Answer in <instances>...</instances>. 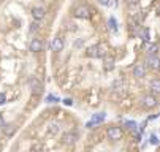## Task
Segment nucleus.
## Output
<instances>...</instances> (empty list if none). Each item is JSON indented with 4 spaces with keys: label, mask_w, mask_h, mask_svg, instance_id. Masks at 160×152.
Wrapping results in <instances>:
<instances>
[{
    "label": "nucleus",
    "mask_w": 160,
    "mask_h": 152,
    "mask_svg": "<svg viewBox=\"0 0 160 152\" xmlns=\"http://www.w3.org/2000/svg\"><path fill=\"white\" fill-rule=\"evenodd\" d=\"M86 54H87L89 57H103L106 54V49L103 46H100V45H94V46L87 48Z\"/></svg>",
    "instance_id": "1"
},
{
    "label": "nucleus",
    "mask_w": 160,
    "mask_h": 152,
    "mask_svg": "<svg viewBox=\"0 0 160 152\" xmlns=\"http://www.w3.org/2000/svg\"><path fill=\"white\" fill-rule=\"evenodd\" d=\"M73 15L78 19H89L90 18V10H89L87 5H78L73 11Z\"/></svg>",
    "instance_id": "2"
},
{
    "label": "nucleus",
    "mask_w": 160,
    "mask_h": 152,
    "mask_svg": "<svg viewBox=\"0 0 160 152\" xmlns=\"http://www.w3.org/2000/svg\"><path fill=\"white\" fill-rule=\"evenodd\" d=\"M29 87H30L32 94H35V95H40L43 92V84H41V81L38 78H35V76L29 78Z\"/></svg>",
    "instance_id": "3"
},
{
    "label": "nucleus",
    "mask_w": 160,
    "mask_h": 152,
    "mask_svg": "<svg viewBox=\"0 0 160 152\" xmlns=\"http://www.w3.org/2000/svg\"><path fill=\"white\" fill-rule=\"evenodd\" d=\"M141 105L144 106V108H148V109H151V108H155L157 106V98L152 94H149V95H144L143 98H141Z\"/></svg>",
    "instance_id": "4"
},
{
    "label": "nucleus",
    "mask_w": 160,
    "mask_h": 152,
    "mask_svg": "<svg viewBox=\"0 0 160 152\" xmlns=\"http://www.w3.org/2000/svg\"><path fill=\"white\" fill-rule=\"evenodd\" d=\"M106 135H108L109 140L117 141V140H121V138H122V128H119V127H109Z\"/></svg>",
    "instance_id": "5"
},
{
    "label": "nucleus",
    "mask_w": 160,
    "mask_h": 152,
    "mask_svg": "<svg viewBox=\"0 0 160 152\" xmlns=\"http://www.w3.org/2000/svg\"><path fill=\"white\" fill-rule=\"evenodd\" d=\"M45 16H46V10L43 8V6H33L32 8V18L35 21L45 19Z\"/></svg>",
    "instance_id": "6"
},
{
    "label": "nucleus",
    "mask_w": 160,
    "mask_h": 152,
    "mask_svg": "<svg viewBox=\"0 0 160 152\" xmlns=\"http://www.w3.org/2000/svg\"><path fill=\"white\" fill-rule=\"evenodd\" d=\"M62 141H64V144H68V146H72V144H75L76 141H78V133H76V132H68V133L64 135Z\"/></svg>",
    "instance_id": "7"
},
{
    "label": "nucleus",
    "mask_w": 160,
    "mask_h": 152,
    "mask_svg": "<svg viewBox=\"0 0 160 152\" xmlns=\"http://www.w3.org/2000/svg\"><path fill=\"white\" fill-rule=\"evenodd\" d=\"M51 49L54 52H60L62 49H64V38H62V37H55L52 40V43H51Z\"/></svg>",
    "instance_id": "8"
},
{
    "label": "nucleus",
    "mask_w": 160,
    "mask_h": 152,
    "mask_svg": "<svg viewBox=\"0 0 160 152\" xmlns=\"http://www.w3.org/2000/svg\"><path fill=\"white\" fill-rule=\"evenodd\" d=\"M29 51H32V52H41V51H43V43H41L40 40H37V38H33L30 41V45H29Z\"/></svg>",
    "instance_id": "9"
},
{
    "label": "nucleus",
    "mask_w": 160,
    "mask_h": 152,
    "mask_svg": "<svg viewBox=\"0 0 160 152\" xmlns=\"http://www.w3.org/2000/svg\"><path fill=\"white\" fill-rule=\"evenodd\" d=\"M144 74H146V67L143 64H136L133 67V76L135 78H143Z\"/></svg>",
    "instance_id": "10"
},
{
    "label": "nucleus",
    "mask_w": 160,
    "mask_h": 152,
    "mask_svg": "<svg viewBox=\"0 0 160 152\" xmlns=\"http://www.w3.org/2000/svg\"><path fill=\"white\" fill-rule=\"evenodd\" d=\"M144 48H146V52H148V56H157L158 46H157L155 43H151V41H148Z\"/></svg>",
    "instance_id": "11"
},
{
    "label": "nucleus",
    "mask_w": 160,
    "mask_h": 152,
    "mask_svg": "<svg viewBox=\"0 0 160 152\" xmlns=\"http://www.w3.org/2000/svg\"><path fill=\"white\" fill-rule=\"evenodd\" d=\"M146 64H148V67L154 68V70H158V57L157 56H148Z\"/></svg>",
    "instance_id": "12"
},
{
    "label": "nucleus",
    "mask_w": 160,
    "mask_h": 152,
    "mask_svg": "<svg viewBox=\"0 0 160 152\" xmlns=\"http://www.w3.org/2000/svg\"><path fill=\"white\" fill-rule=\"evenodd\" d=\"M151 91H152V94H158L160 92V81L158 79H154L151 82Z\"/></svg>",
    "instance_id": "13"
},
{
    "label": "nucleus",
    "mask_w": 160,
    "mask_h": 152,
    "mask_svg": "<svg viewBox=\"0 0 160 152\" xmlns=\"http://www.w3.org/2000/svg\"><path fill=\"white\" fill-rule=\"evenodd\" d=\"M3 132H5V135H8V136H11V135H15V132H16V127L15 125H3Z\"/></svg>",
    "instance_id": "14"
},
{
    "label": "nucleus",
    "mask_w": 160,
    "mask_h": 152,
    "mask_svg": "<svg viewBox=\"0 0 160 152\" xmlns=\"http://www.w3.org/2000/svg\"><path fill=\"white\" fill-rule=\"evenodd\" d=\"M114 68V59L109 57V59H105V70H113Z\"/></svg>",
    "instance_id": "15"
},
{
    "label": "nucleus",
    "mask_w": 160,
    "mask_h": 152,
    "mask_svg": "<svg viewBox=\"0 0 160 152\" xmlns=\"http://www.w3.org/2000/svg\"><path fill=\"white\" fill-rule=\"evenodd\" d=\"M59 128H60V127H59V124H57V122H51V124H49V128H48V132H49L51 135H54Z\"/></svg>",
    "instance_id": "16"
},
{
    "label": "nucleus",
    "mask_w": 160,
    "mask_h": 152,
    "mask_svg": "<svg viewBox=\"0 0 160 152\" xmlns=\"http://www.w3.org/2000/svg\"><path fill=\"white\" fill-rule=\"evenodd\" d=\"M108 24H109V27H111V30H114V32L117 30V22H116V19H114L113 16L109 18V22H108Z\"/></svg>",
    "instance_id": "17"
},
{
    "label": "nucleus",
    "mask_w": 160,
    "mask_h": 152,
    "mask_svg": "<svg viewBox=\"0 0 160 152\" xmlns=\"http://www.w3.org/2000/svg\"><path fill=\"white\" fill-rule=\"evenodd\" d=\"M140 37H141L144 41H149V30H148V29H143L141 33H140Z\"/></svg>",
    "instance_id": "18"
},
{
    "label": "nucleus",
    "mask_w": 160,
    "mask_h": 152,
    "mask_svg": "<svg viewBox=\"0 0 160 152\" xmlns=\"http://www.w3.org/2000/svg\"><path fill=\"white\" fill-rule=\"evenodd\" d=\"M46 101H48V103H55V101H59V98H55L54 95L49 94V95H46Z\"/></svg>",
    "instance_id": "19"
},
{
    "label": "nucleus",
    "mask_w": 160,
    "mask_h": 152,
    "mask_svg": "<svg viewBox=\"0 0 160 152\" xmlns=\"http://www.w3.org/2000/svg\"><path fill=\"white\" fill-rule=\"evenodd\" d=\"M127 128L135 130V128H136V124H135V122H127Z\"/></svg>",
    "instance_id": "20"
},
{
    "label": "nucleus",
    "mask_w": 160,
    "mask_h": 152,
    "mask_svg": "<svg viewBox=\"0 0 160 152\" xmlns=\"http://www.w3.org/2000/svg\"><path fill=\"white\" fill-rule=\"evenodd\" d=\"M5 101H6V97H5V94H0V106H2V105H5Z\"/></svg>",
    "instance_id": "21"
},
{
    "label": "nucleus",
    "mask_w": 160,
    "mask_h": 152,
    "mask_svg": "<svg viewBox=\"0 0 160 152\" xmlns=\"http://www.w3.org/2000/svg\"><path fill=\"white\" fill-rule=\"evenodd\" d=\"M127 2H128V5L132 6V8H133L135 5H138V2H140V0H127Z\"/></svg>",
    "instance_id": "22"
},
{
    "label": "nucleus",
    "mask_w": 160,
    "mask_h": 152,
    "mask_svg": "<svg viewBox=\"0 0 160 152\" xmlns=\"http://www.w3.org/2000/svg\"><path fill=\"white\" fill-rule=\"evenodd\" d=\"M64 103H65L67 106H72V105H73V100H72V98H65V100H64Z\"/></svg>",
    "instance_id": "23"
},
{
    "label": "nucleus",
    "mask_w": 160,
    "mask_h": 152,
    "mask_svg": "<svg viewBox=\"0 0 160 152\" xmlns=\"http://www.w3.org/2000/svg\"><path fill=\"white\" fill-rule=\"evenodd\" d=\"M151 143H152V144H158V140H157V136H155V135H152V136H151Z\"/></svg>",
    "instance_id": "24"
},
{
    "label": "nucleus",
    "mask_w": 160,
    "mask_h": 152,
    "mask_svg": "<svg viewBox=\"0 0 160 152\" xmlns=\"http://www.w3.org/2000/svg\"><path fill=\"white\" fill-rule=\"evenodd\" d=\"M3 125H5V119H3V116L0 114V128H3Z\"/></svg>",
    "instance_id": "25"
},
{
    "label": "nucleus",
    "mask_w": 160,
    "mask_h": 152,
    "mask_svg": "<svg viewBox=\"0 0 160 152\" xmlns=\"http://www.w3.org/2000/svg\"><path fill=\"white\" fill-rule=\"evenodd\" d=\"M37 29H38V24H32V27H30V32H37Z\"/></svg>",
    "instance_id": "26"
},
{
    "label": "nucleus",
    "mask_w": 160,
    "mask_h": 152,
    "mask_svg": "<svg viewBox=\"0 0 160 152\" xmlns=\"http://www.w3.org/2000/svg\"><path fill=\"white\" fill-rule=\"evenodd\" d=\"M0 2H3V0H0Z\"/></svg>",
    "instance_id": "27"
}]
</instances>
